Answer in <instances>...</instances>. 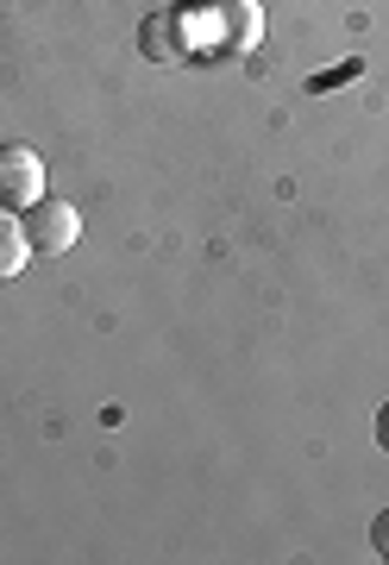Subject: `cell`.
Masks as SVG:
<instances>
[{"instance_id": "7a4b0ae2", "label": "cell", "mask_w": 389, "mask_h": 565, "mask_svg": "<svg viewBox=\"0 0 389 565\" xmlns=\"http://www.w3.org/2000/svg\"><path fill=\"white\" fill-rule=\"evenodd\" d=\"M25 239H32V252H44V258H63L69 245L83 239V214H76V202H57V195H44V202H32L20 214Z\"/></svg>"}, {"instance_id": "277c9868", "label": "cell", "mask_w": 389, "mask_h": 565, "mask_svg": "<svg viewBox=\"0 0 389 565\" xmlns=\"http://www.w3.org/2000/svg\"><path fill=\"white\" fill-rule=\"evenodd\" d=\"M139 51H144L151 63H183V57H195L183 7H164V13H151V20L139 25Z\"/></svg>"}, {"instance_id": "5b68a950", "label": "cell", "mask_w": 389, "mask_h": 565, "mask_svg": "<svg viewBox=\"0 0 389 565\" xmlns=\"http://www.w3.org/2000/svg\"><path fill=\"white\" fill-rule=\"evenodd\" d=\"M25 258H32V239H25V226L0 214V282H7V277H20Z\"/></svg>"}, {"instance_id": "8992f818", "label": "cell", "mask_w": 389, "mask_h": 565, "mask_svg": "<svg viewBox=\"0 0 389 565\" xmlns=\"http://www.w3.org/2000/svg\"><path fill=\"white\" fill-rule=\"evenodd\" d=\"M370 546H377V553H383V559H389V509H383V515H377V522H370Z\"/></svg>"}, {"instance_id": "6da1fadb", "label": "cell", "mask_w": 389, "mask_h": 565, "mask_svg": "<svg viewBox=\"0 0 389 565\" xmlns=\"http://www.w3.org/2000/svg\"><path fill=\"white\" fill-rule=\"evenodd\" d=\"M183 20L195 57H246L264 39V7L258 0H188Z\"/></svg>"}, {"instance_id": "3957f363", "label": "cell", "mask_w": 389, "mask_h": 565, "mask_svg": "<svg viewBox=\"0 0 389 565\" xmlns=\"http://www.w3.org/2000/svg\"><path fill=\"white\" fill-rule=\"evenodd\" d=\"M32 202H44V158L32 145H0V207L25 214Z\"/></svg>"}, {"instance_id": "52a82bcc", "label": "cell", "mask_w": 389, "mask_h": 565, "mask_svg": "<svg viewBox=\"0 0 389 565\" xmlns=\"http://www.w3.org/2000/svg\"><path fill=\"white\" fill-rule=\"evenodd\" d=\"M370 434H377V446H383V452H389V403L377 408V427H370Z\"/></svg>"}]
</instances>
